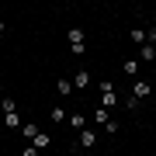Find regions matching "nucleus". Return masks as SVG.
Segmentation results:
<instances>
[{"label": "nucleus", "mask_w": 156, "mask_h": 156, "mask_svg": "<svg viewBox=\"0 0 156 156\" xmlns=\"http://www.w3.org/2000/svg\"><path fill=\"white\" fill-rule=\"evenodd\" d=\"M146 94H149V83H146V80H135V87H132V97H135V101H142Z\"/></svg>", "instance_id": "obj_1"}, {"label": "nucleus", "mask_w": 156, "mask_h": 156, "mask_svg": "<svg viewBox=\"0 0 156 156\" xmlns=\"http://www.w3.org/2000/svg\"><path fill=\"white\" fill-rule=\"evenodd\" d=\"M87 83H90V73H87V69H80L76 76H73V87H76V90H83Z\"/></svg>", "instance_id": "obj_2"}, {"label": "nucleus", "mask_w": 156, "mask_h": 156, "mask_svg": "<svg viewBox=\"0 0 156 156\" xmlns=\"http://www.w3.org/2000/svg\"><path fill=\"white\" fill-rule=\"evenodd\" d=\"M94 142H97V135L90 132V128H83V132H80V146H83V149H90Z\"/></svg>", "instance_id": "obj_3"}, {"label": "nucleus", "mask_w": 156, "mask_h": 156, "mask_svg": "<svg viewBox=\"0 0 156 156\" xmlns=\"http://www.w3.org/2000/svg\"><path fill=\"white\" fill-rule=\"evenodd\" d=\"M49 135H45V132H38V135H35V139H31V146H35V149H49Z\"/></svg>", "instance_id": "obj_4"}, {"label": "nucleus", "mask_w": 156, "mask_h": 156, "mask_svg": "<svg viewBox=\"0 0 156 156\" xmlns=\"http://www.w3.org/2000/svg\"><path fill=\"white\" fill-rule=\"evenodd\" d=\"M153 59H156V45L146 42V45H142V62H153Z\"/></svg>", "instance_id": "obj_5"}, {"label": "nucleus", "mask_w": 156, "mask_h": 156, "mask_svg": "<svg viewBox=\"0 0 156 156\" xmlns=\"http://www.w3.org/2000/svg\"><path fill=\"white\" fill-rule=\"evenodd\" d=\"M69 125H73V128H80V132H83V125H87V118H83V115H76V111H73V115H69Z\"/></svg>", "instance_id": "obj_6"}, {"label": "nucleus", "mask_w": 156, "mask_h": 156, "mask_svg": "<svg viewBox=\"0 0 156 156\" xmlns=\"http://www.w3.org/2000/svg\"><path fill=\"white\" fill-rule=\"evenodd\" d=\"M49 118H52V122H69V115L62 111V108H52V111H49Z\"/></svg>", "instance_id": "obj_7"}, {"label": "nucleus", "mask_w": 156, "mask_h": 156, "mask_svg": "<svg viewBox=\"0 0 156 156\" xmlns=\"http://www.w3.org/2000/svg\"><path fill=\"white\" fill-rule=\"evenodd\" d=\"M21 132L28 135V139H35V135H38V125H35V122H24V125H21Z\"/></svg>", "instance_id": "obj_8"}, {"label": "nucleus", "mask_w": 156, "mask_h": 156, "mask_svg": "<svg viewBox=\"0 0 156 156\" xmlns=\"http://www.w3.org/2000/svg\"><path fill=\"white\" fill-rule=\"evenodd\" d=\"M4 125H7V128H21V118H17V111H14V115H4Z\"/></svg>", "instance_id": "obj_9"}, {"label": "nucleus", "mask_w": 156, "mask_h": 156, "mask_svg": "<svg viewBox=\"0 0 156 156\" xmlns=\"http://www.w3.org/2000/svg\"><path fill=\"white\" fill-rule=\"evenodd\" d=\"M128 38L139 42V45H146V31H142V28H132V31H128Z\"/></svg>", "instance_id": "obj_10"}, {"label": "nucleus", "mask_w": 156, "mask_h": 156, "mask_svg": "<svg viewBox=\"0 0 156 156\" xmlns=\"http://www.w3.org/2000/svg\"><path fill=\"white\" fill-rule=\"evenodd\" d=\"M122 69L128 73V76H135V73H139V62H135V59H128V62H125V66H122Z\"/></svg>", "instance_id": "obj_11"}, {"label": "nucleus", "mask_w": 156, "mask_h": 156, "mask_svg": "<svg viewBox=\"0 0 156 156\" xmlns=\"http://www.w3.org/2000/svg\"><path fill=\"white\" fill-rule=\"evenodd\" d=\"M69 42H73V45H83V31L73 28V31H69Z\"/></svg>", "instance_id": "obj_12"}, {"label": "nucleus", "mask_w": 156, "mask_h": 156, "mask_svg": "<svg viewBox=\"0 0 156 156\" xmlns=\"http://www.w3.org/2000/svg\"><path fill=\"white\" fill-rule=\"evenodd\" d=\"M101 104H104V108H115L118 97H115V94H101Z\"/></svg>", "instance_id": "obj_13"}, {"label": "nucleus", "mask_w": 156, "mask_h": 156, "mask_svg": "<svg viewBox=\"0 0 156 156\" xmlns=\"http://www.w3.org/2000/svg\"><path fill=\"white\" fill-rule=\"evenodd\" d=\"M94 118H97V122H104V125L111 122V115H108V108H97V115H94Z\"/></svg>", "instance_id": "obj_14"}, {"label": "nucleus", "mask_w": 156, "mask_h": 156, "mask_svg": "<svg viewBox=\"0 0 156 156\" xmlns=\"http://www.w3.org/2000/svg\"><path fill=\"white\" fill-rule=\"evenodd\" d=\"M56 90H59V94H69L73 87H69V80H59V83H56Z\"/></svg>", "instance_id": "obj_15"}, {"label": "nucleus", "mask_w": 156, "mask_h": 156, "mask_svg": "<svg viewBox=\"0 0 156 156\" xmlns=\"http://www.w3.org/2000/svg\"><path fill=\"white\" fill-rule=\"evenodd\" d=\"M21 156H38V149H35V146H24V149H21Z\"/></svg>", "instance_id": "obj_16"}, {"label": "nucleus", "mask_w": 156, "mask_h": 156, "mask_svg": "<svg viewBox=\"0 0 156 156\" xmlns=\"http://www.w3.org/2000/svg\"><path fill=\"white\" fill-rule=\"evenodd\" d=\"M0 35H4V21H0Z\"/></svg>", "instance_id": "obj_17"}, {"label": "nucleus", "mask_w": 156, "mask_h": 156, "mask_svg": "<svg viewBox=\"0 0 156 156\" xmlns=\"http://www.w3.org/2000/svg\"><path fill=\"white\" fill-rule=\"evenodd\" d=\"M0 90H4V83H0Z\"/></svg>", "instance_id": "obj_18"}]
</instances>
